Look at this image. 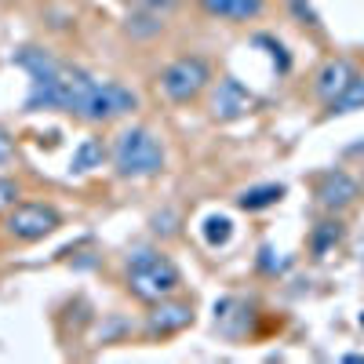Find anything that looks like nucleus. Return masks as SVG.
I'll return each instance as SVG.
<instances>
[{"label":"nucleus","instance_id":"7","mask_svg":"<svg viewBox=\"0 0 364 364\" xmlns=\"http://www.w3.org/2000/svg\"><path fill=\"white\" fill-rule=\"evenodd\" d=\"M200 8L226 22H252L266 11V0H200Z\"/></svg>","mask_w":364,"mask_h":364},{"label":"nucleus","instance_id":"4","mask_svg":"<svg viewBox=\"0 0 364 364\" xmlns=\"http://www.w3.org/2000/svg\"><path fill=\"white\" fill-rule=\"evenodd\" d=\"M58 211L51 204H37V200H15L4 211V233L11 240H22V245H33V240H44L58 230Z\"/></svg>","mask_w":364,"mask_h":364},{"label":"nucleus","instance_id":"9","mask_svg":"<svg viewBox=\"0 0 364 364\" xmlns=\"http://www.w3.org/2000/svg\"><path fill=\"white\" fill-rule=\"evenodd\" d=\"M346 80H350V66H346V63H328V66L317 73L314 91H317L321 99H336L339 91L346 87Z\"/></svg>","mask_w":364,"mask_h":364},{"label":"nucleus","instance_id":"11","mask_svg":"<svg viewBox=\"0 0 364 364\" xmlns=\"http://www.w3.org/2000/svg\"><path fill=\"white\" fill-rule=\"evenodd\" d=\"M281 186H262V190H252V193H245L240 197V208H248V211H255V208H266V204H277L281 200Z\"/></svg>","mask_w":364,"mask_h":364},{"label":"nucleus","instance_id":"3","mask_svg":"<svg viewBox=\"0 0 364 364\" xmlns=\"http://www.w3.org/2000/svg\"><path fill=\"white\" fill-rule=\"evenodd\" d=\"M211 84V66H208V58L200 55H182L175 58V63H168L157 77V87H161V95L168 102H193L204 95V87Z\"/></svg>","mask_w":364,"mask_h":364},{"label":"nucleus","instance_id":"10","mask_svg":"<svg viewBox=\"0 0 364 364\" xmlns=\"http://www.w3.org/2000/svg\"><path fill=\"white\" fill-rule=\"evenodd\" d=\"M328 106H331V113H343L350 106H364V77H350L339 95L328 99Z\"/></svg>","mask_w":364,"mask_h":364},{"label":"nucleus","instance_id":"2","mask_svg":"<svg viewBox=\"0 0 364 364\" xmlns=\"http://www.w3.org/2000/svg\"><path fill=\"white\" fill-rule=\"evenodd\" d=\"M182 284L175 262L164 252H135L128 259V288L146 299V302H164L168 295H175Z\"/></svg>","mask_w":364,"mask_h":364},{"label":"nucleus","instance_id":"12","mask_svg":"<svg viewBox=\"0 0 364 364\" xmlns=\"http://www.w3.org/2000/svg\"><path fill=\"white\" fill-rule=\"evenodd\" d=\"M18 200V182L15 178H0V211H8Z\"/></svg>","mask_w":364,"mask_h":364},{"label":"nucleus","instance_id":"13","mask_svg":"<svg viewBox=\"0 0 364 364\" xmlns=\"http://www.w3.org/2000/svg\"><path fill=\"white\" fill-rule=\"evenodd\" d=\"M331 240H339V223H336V230H321V233H317V240H314V252L321 255V252L331 245Z\"/></svg>","mask_w":364,"mask_h":364},{"label":"nucleus","instance_id":"1","mask_svg":"<svg viewBox=\"0 0 364 364\" xmlns=\"http://www.w3.org/2000/svg\"><path fill=\"white\" fill-rule=\"evenodd\" d=\"M113 168L124 178H149L164 168V149L146 128H124L113 139Z\"/></svg>","mask_w":364,"mask_h":364},{"label":"nucleus","instance_id":"6","mask_svg":"<svg viewBox=\"0 0 364 364\" xmlns=\"http://www.w3.org/2000/svg\"><path fill=\"white\" fill-rule=\"evenodd\" d=\"M357 193H360L357 178L346 175V171H331L317 182V197H321L324 208H346V204L357 200Z\"/></svg>","mask_w":364,"mask_h":364},{"label":"nucleus","instance_id":"14","mask_svg":"<svg viewBox=\"0 0 364 364\" xmlns=\"http://www.w3.org/2000/svg\"><path fill=\"white\" fill-rule=\"evenodd\" d=\"M8 157H11V139L0 132V161H8Z\"/></svg>","mask_w":364,"mask_h":364},{"label":"nucleus","instance_id":"5","mask_svg":"<svg viewBox=\"0 0 364 364\" xmlns=\"http://www.w3.org/2000/svg\"><path fill=\"white\" fill-rule=\"evenodd\" d=\"M132 109H135V95H132V91H124L120 84H91L77 113L87 117V120H109V117L132 113Z\"/></svg>","mask_w":364,"mask_h":364},{"label":"nucleus","instance_id":"8","mask_svg":"<svg viewBox=\"0 0 364 364\" xmlns=\"http://www.w3.org/2000/svg\"><path fill=\"white\" fill-rule=\"evenodd\" d=\"M252 106V95L245 87H240L233 77H226V80H219V91H215V102H211V113L215 117H240Z\"/></svg>","mask_w":364,"mask_h":364}]
</instances>
